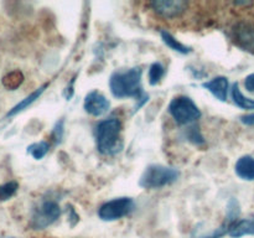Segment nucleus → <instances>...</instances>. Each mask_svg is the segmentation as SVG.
I'll use <instances>...</instances> for the list:
<instances>
[{
  "label": "nucleus",
  "instance_id": "5701e85b",
  "mask_svg": "<svg viewBox=\"0 0 254 238\" xmlns=\"http://www.w3.org/2000/svg\"><path fill=\"white\" fill-rule=\"evenodd\" d=\"M241 121H242L245 125H254V113L241 117Z\"/></svg>",
  "mask_w": 254,
  "mask_h": 238
},
{
  "label": "nucleus",
  "instance_id": "dca6fc26",
  "mask_svg": "<svg viewBox=\"0 0 254 238\" xmlns=\"http://www.w3.org/2000/svg\"><path fill=\"white\" fill-rule=\"evenodd\" d=\"M161 39H163L164 44L166 45L168 47H170L171 50H174V51L179 52V54L181 55H188L191 52V47L186 46V45L181 44L179 40H176L175 37L173 36V35L170 34V32L168 31H161Z\"/></svg>",
  "mask_w": 254,
  "mask_h": 238
},
{
  "label": "nucleus",
  "instance_id": "aec40b11",
  "mask_svg": "<svg viewBox=\"0 0 254 238\" xmlns=\"http://www.w3.org/2000/svg\"><path fill=\"white\" fill-rule=\"evenodd\" d=\"M188 138L191 143L196 144V145H201V144H205V139L201 135L200 130L196 126H192V128L189 129L188 131Z\"/></svg>",
  "mask_w": 254,
  "mask_h": 238
},
{
  "label": "nucleus",
  "instance_id": "f8f14e48",
  "mask_svg": "<svg viewBox=\"0 0 254 238\" xmlns=\"http://www.w3.org/2000/svg\"><path fill=\"white\" fill-rule=\"evenodd\" d=\"M228 235L233 238H241L243 236L254 235V218L238 220L228 227Z\"/></svg>",
  "mask_w": 254,
  "mask_h": 238
},
{
  "label": "nucleus",
  "instance_id": "7ed1b4c3",
  "mask_svg": "<svg viewBox=\"0 0 254 238\" xmlns=\"http://www.w3.org/2000/svg\"><path fill=\"white\" fill-rule=\"evenodd\" d=\"M179 176L180 173L178 169L154 164L144 170L139 185L144 188H161L175 182Z\"/></svg>",
  "mask_w": 254,
  "mask_h": 238
},
{
  "label": "nucleus",
  "instance_id": "9d476101",
  "mask_svg": "<svg viewBox=\"0 0 254 238\" xmlns=\"http://www.w3.org/2000/svg\"><path fill=\"white\" fill-rule=\"evenodd\" d=\"M202 87L205 89H207V91L210 92L216 99H218V101L221 102L227 101L228 87H230L227 77H223V76L215 77V78L202 83Z\"/></svg>",
  "mask_w": 254,
  "mask_h": 238
},
{
  "label": "nucleus",
  "instance_id": "f03ea898",
  "mask_svg": "<svg viewBox=\"0 0 254 238\" xmlns=\"http://www.w3.org/2000/svg\"><path fill=\"white\" fill-rule=\"evenodd\" d=\"M122 123L118 118H109L99 121L96 128L97 149L103 155H116L123 149L121 136Z\"/></svg>",
  "mask_w": 254,
  "mask_h": 238
},
{
  "label": "nucleus",
  "instance_id": "6ab92c4d",
  "mask_svg": "<svg viewBox=\"0 0 254 238\" xmlns=\"http://www.w3.org/2000/svg\"><path fill=\"white\" fill-rule=\"evenodd\" d=\"M19 190V183L16 181H9L0 185V201H7Z\"/></svg>",
  "mask_w": 254,
  "mask_h": 238
},
{
  "label": "nucleus",
  "instance_id": "f257e3e1",
  "mask_svg": "<svg viewBox=\"0 0 254 238\" xmlns=\"http://www.w3.org/2000/svg\"><path fill=\"white\" fill-rule=\"evenodd\" d=\"M141 69L139 67L116 71L109 78V88L116 98H135L139 101L135 111L149 99L141 88Z\"/></svg>",
  "mask_w": 254,
  "mask_h": 238
},
{
  "label": "nucleus",
  "instance_id": "39448f33",
  "mask_svg": "<svg viewBox=\"0 0 254 238\" xmlns=\"http://www.w3.org/2000/svg\"><path fill=\"white\" fill-rule=\"evenodd\" d=\"M135 208L133 198L130 197H118L113 198L111 201H107L106 203L99 207L98 216L103 221H117L126 216L130 215Z\"/></svg>",
  "mask_w": 254,
  "mask_h": 238
},
{
  "label": "nucleus",
  "instance_id": "6e6552de",
  "mask_svg": "<svg viewBox=\"0 0 254 238\" xmlns=\"http://www.w3.org/2000/svg\"><path fill=\"white\" fill-rule=\"evenodd\" d=\"M150 6L159 16L164 17V19H175L188 10L189 4L186 1H181V0H175V1L158 0V1L150 2Z\"/></svg>",
  "mask_w": 254,
  "mask_h": 238
},
{
  "label": "nucleus",
  "instance_id": "412c9836",
  "mask_svg": "<svg viewBox=\"0 0 254 238\" xmlns=\"http://www.w3.org/2000/svg\"><path fill=\"white\" fill-rule=\"evenodd\" d=\"M64 136V120H60L59 123L56 124L54 129V133H52V138H54L55 143H60Z\"/></svg>",
  "mask_w": 254,
  "mask_h": 238
},
{
  "label": "nucleus",
  "instance_id": "20e7f679",
  "mask_svg": "<svg viewBox=\"0 0 254 238\" xmlns=\"http://www.w3.org/2000/svg\"><path fill=\"white\" fill-rule=\"evenodd\" d=\"M169 113L176 123L183 125L193 123L201 117V111L195 102L186 96L175 97L169 104Z\"/></svg>",
  "mask_w": 254,
  "mask_h": 238
},
{
  "label": "nucleus",
  "instance_id": "4be33fe9",
  "mask_svg": "<svg viewBox=\"0 0 254 238\" xmlns=\"http://www.w3.org/2000/svg\"><path fill=\"white\" fill-rule=\"evenodd\" d=\"M245 87L248 92L254 93V73H251L250 76L246 77L245 79Z\"/></svg>",
  "mask_w": 254,
  "mask_h": 238
},
{
  "label": "nucleus",
  "instance_id": "423d86ee",
  "mask_svg": "<svg viewBox=\"0 0 254 238\" xmlns=\"http://www.w3.org/2000/svg\"><path fill=\"white\" fill-rule=\"evenodd\" d=\"M61 216L60 205L54 200H46L34 210L31 217V227L34 230H44L56 222Z\"/></svg>",
  "mask_w": 254,
  "mask_h": 238
},
{
  "label": "nucleus",
  "instance_id": "2eb2a0df",
  "mask_svg": "<svg viewBox=\"0 0 254 238\" xmlns=\"http://www.w3.org/2000/svg\"><path fill=\"white\" fill-rule=\"evenodd\" d=\"M24 79V73H22L21 71H19V69H14V71L7 72V73L2 77L1 83L2 86L6 89H9V91H15V89H17L21 86Z\"/></svg>",
  "mask_w": 254,
  "mask_h": 238
},
{
  "label": "nucleus",
  "instance_id": "a211bd4d",
  "mask_svg": "<svg viewBox=\"0 0 254 238\" xmlns=\"http://www.w3.org/2000/svg\"><path fill=\"white\" fill-rule=\"evenodd\" d=\"M50 144L47 141H39V143H34L27 148V153L36 160L44 158L47 153H49Z\"/></svg>",
  "mask_w": 254,
  "mask_h": 238
},
{
  "label": "nucleus",
  "instance_id": "9b49d317",
  "mask_svg": "<svg viewBox=\"0 0 254 238\" xmlns=\"http://www.w3.org/2000/svg\"><path fill=\"white\" fill-rule=\"evenodd\" d=\"M236 174L242 180L253 181L254 180V158L251 155H245L240 158L235 166Z\"/></svg>",
  "mask_w": 254,
  "mask_h": 238
},
{
  "label": "nucleus",
  "instance_id": "0eeeda50",
  "mask_svg": "<svg viewBox=\"0 0 254 238\" xmlns=\"http://www.w3.org/2000/svg\"><path fill=\"white\" fill-rule=\"evenodd\" d=\"M232 39L246 51L254 54V24L240 21L232 27Z\"/></svg>",
  "mask_w": 254,
  "mask_h": 238
},
{
  "label": "nucleus",
  "instance_id": "4468645a",
  "mask_svg": "<svg viewBox=\"0 0 254 238\" xmlns=\"http://www.w3.org/2000/svg\"><path fill=\"white\" fill-rule=\"evenodd\" d=\"M231 96H232V99L233 102H235L236 106L240 107V108L246 109V111H253L254 109V99L247 98V97L241 92L238 83H235L232 86Z\"/></svg>",
  "mask_w": 254,
  "mask_h": 238
},
{
  "label": "nucleus",
  "instance_id": "ddd939ff",
  "mask_svg": "<svg viewBox=\"0 0 254 238\" xmlns=\"http://www.w3.org/2000/svg\"><path fill=\"white\" fill-rule=\"evenodd\" d=\"M46 87H47V84H44V86H41V87H40V88H37L36 91L32 92V93L30 94V96H27L26 98L22 99V101L20 102V103H17L16 106L14 107V108L10 109L9 113L6 114V117L16 116V114H19L20 112L25 111V109H26L27 107L31 106V104L34 103V102L36 101V99H39V98H40V96H41V94L44 93V92H45V88H46Z\"/></svg>",
  "mask_w": 254,
  "mask_h": 238
},
{
  "label": "nucleus",
  "instance_id": "b1692460",
  "mask_svg": "<svg viewBox=\"0 0 254 238\" xmlns=\"http://www.w3.org/2000/svg\"><path fill=\"white\" fill-rule=\"evenodd\" d=\"M5 238H16V237H5Z\"/></svg>",
  "mask_w": 254,
  "mask_h": 238
},
{
  "label": "nucleus",
  "instance_id": "1a4fd4ad",
  "mask_svg": "<svg viewBox=\"0 0 254 238\" xmlns=\"http://www.w3.org/2000/svg\"><path fill=\"white\" fill-rule=\"evenodd\" d=\"M83 108L89 116L102 117L111 108V102L98 91H92L84 98Z\"/></svg>",
  "mask_w": 254,
  "mask_h": 238
},
{
  "label": "nucleus",
  "instance_id": "f3484780",
  "mask_svg": "<svg viewBox=\"0 0 254 238\" xmlns=\"http://www.w3.org/2000/svg\"><path fill=\"white\" fill-rule=\"evenodd\" d=\"M165 76V67L160 63V62H154L150 67H149L148 77H149V83L151 86H156L160 83L161 79Z\"/></svg>",
  "mask_w": 254,
  "mask_h": 238
}]
</instances>
